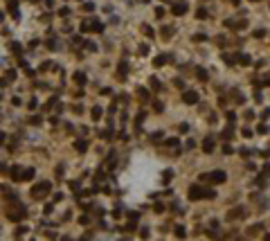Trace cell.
<instances>
[{"label": "cell", "instance_id": "6da1fadb", "mask_svg": "<svg viewBox=\"0 0 270 241\" xmlns=\"http://www.w3.org/2000/svg\"><path fill=\"white\" fill-rule=\"evenodd\" d=\"M189 200H198V198H214V189H205V187H200V185H191L187 192Z\"/></svg>", "mask_w": 270, "mask_h": 241}, {"label": "cell", "instance_id": "7a4b0ae2", "mask_svg": "<svg viewBox=\"0 0 270 241\" xmlns=\"http://www.w3.org/2000/svg\"><path fill=\"white\" fill-rule=\"evenodd\" d=\"M50 192H52V185L47 183V180H43V183L32 187V196H34V198H43V196H47Z\"/></svg>", "mask_w": 270, "mask_h": 241}, {"label": "cell", "instance_id": "3957f363", "mask_svg": "<svg viewBox=\"0 0 270 241\" xmlns=\"http://www.w3.org/2000/svg\"><path fill=\"white\" fill-rule=\"evenodd\" d=\"M203 180H207V183H212V185H219V183H225V171H212V174H203L200 176Z\"/></svg>", "mask_w": 270, "mask_h": 241}, {"label": "cell", "instance_id": "277c9868", "mask_svg": "<svg viewBox=\"0 0 270 241\" xmlns=\"http://www.w3.org/2000/svg\"><path fill=\"white\" fill-rule=\"evenodd\" d=\"M182 102L185 104H198V92H196V90H187L182 95Z\"/></svg>", "mask_w": 270, "mask_h": 241}, {"label": "cell", "instance_id": "5b68a950", "mask_svg": "<svg viewBox=\"0 0 270 241\" xmlns=\"http://www.w3.org/2000/svg\"><path fill=\"white\" fill-rule=\"evenodd\" d=\"M9 178L11 180H23V167H18V164L9 167Z\"/></svg>", "mask_w": 270, "mask_h": 241}, {"label": "cell", "instance_id": "8992f818", "mask_svg": "<svg viewBox=\"0 0 270 241\" xmlns=\"http://www.w3.org/2000/svg\"><path fill=\"white\" fill-rule=\"evenodd\" d=\"M185 11H187V5H185V2H176V5L171 7V14H176V16H182Z\"/></svg>", "mask_w": 270, "mask_h": 241}, {"label": "cell", "instance_id": "52a82bcc", "mask_svg": "<svg viewBox=\"0 0 270 241\" xmlns=\"http://www.w3.org/2000/svg\"><path fill=\"white\" fill-rule=\"evenodd\" d=\"M212 149H214V138H207L203 142V151L205 153H212Z\"/></svg>", "mask_w": 270, "mask_h": 241}, {"label": "cell", "instance_id": "ba28073f", "mask_svg": "<svg viewBox=\"0 0 270 241\" xmlns=\"http://www.w3.org/2000/svg\"><path fill=\"white\" fill-rule=\"evenodd\" d=\"M196 77H198L200 81H207V79H209V72L205 70V68H196Z\"/></svg>", "mask_w": 270, "mask_h": 241}, {"label": "cell", "instance_id": "9c48e42d", "mask_svg": "<svg viewBox=\"0 0 270 241\" xmlns=\"http://www.w3.org/2000/svg\"><path fill=\"white\" fill-rule=\"evenodd\" d=\"M126 72H128V63L122 61V63H119V81H124V79H126Z\"/></svg>", "mask_w": 270, "mask_h": 241}, {"label": "cell", "instance_id": "30bf717a", "mask_svg": "<svg viewBox=\"0 0 270 241\" xmlns=\"http://www.w3.org/2000/svg\"><path fill=\"white\" fill-rule=\"evenodd\" d=\"M86 27H88V29H92V32H102V29H104V25H102V23H99V21L86 23Z\"/></svg>", "mask_w": 270, "mask_h": 241}, {"label": "cell", "instance_id": "8fae6325", "mask_svg": "<svg viewBox=\"0 0 270 241\" xmlns=\"http://www.w3.org/2000/svg\"><path fill=\"white\" fill-rule=\"evenodd\" d=\"M34 174H36V171L29 169V167H27V169H23V180H32V178H34Z\"/></svg>", "mask_w": 270, "mask_h": 241}, {"label": "cell", "instance_id": "7c38bea8", "mask_svg": "<svg viewBox=\"0 0 270 241\" xmlns=\"http://www.w3.org/2000/svg\"><path fill=\"white\" fill-rule=\"evenodd\" d=\"M74 147H77V151H79V153H83V151L88 149V144L83 142V140H77V142H74Z\"/></svg>", "mask_w": 270, "mask_h": 241}, {"label": "cell", "instance_id": "4fadbf2b", "mask_svg": "<svg viewBox=\"0 0 270 241\" xmlns=\"http://www.w3.org/2000/svg\"><path fill=\"white\" fill-rule=\"evenodd\" d=\"M74 81L83 86V83H86V74H83V72H74Z\"/></svg>", "mask_w": 270, "mask_h": 241}, {"label": "cell", "instance_id": "5bb4252c", "mask_svg": "<svg viewBox=\"0 0 270 241\" xmlns=\"http://www.w3.org/2000/svg\"><path fill=\"white\" fill-rule=\"evenodd\" d=\"M236 61L243 63V66H250V57H248V54H239V57H236Z\"/></svg>", "mask_w": 270, "mask_h": 241}, {"label": "cell", "instance_id": "9a60e30c", "mask_svg": "<svg viewBox=\"0 0 270 241\" xmlns=\"http://www.w3.org/2000/svg\"><path fill=\"white\" fill-rule=\"evenodd\" d=\"M102 115H104V111H102L99 106H95V108H92V119H99Z\"/></svg>", "mask_w": 270, "mask_h": 241}, {"label": "cell", "instance_id": "2e32d148", "mask_svg": "<svg viewBox=\"0 0 270 241\" xmlns=\"http://www.w3.org/2000/svg\"><path fill=\"white\" fill-rule=\"evenodd\" d=\"M164 63H167V57L162 54V57H158L155 61H153V66H158V68H160V66H164Z\"/></svg>", "mask_w": 270, "mask_h": 241}, {"label": "cell", "instance_id": "e0dca14e", "mask_svg": "<svg viewBox=\"0 0 270 241\" xmlns=\"http://www.w3.org/2000/svg\"><path fill=\"white\" fill-rule=\"evenodd\" d=\"M185 234H187V230H185L182 226H178V228H176V237H180V239H185Z\"/></svg>", "mask_w": 270, "mask_h": 241}, {"label": "cell", "instance_id": "ac0fdd59", "mask_svg": "<svg viewBox=\"0 0 270 241\" xmlns=\"http://www.w3.org/2000/svg\"><path fill=\"white\" fill-rule=\"evenodd\" d=\"M5 79H7V81H9V83H11V81H14V79H16V70H9V72H7V74H5Z\"/></svg>", "mask_w": 270, "mask_h": 241}, {"label": "cell", "instance_id": "d6986e66", "mask_svg": "<svg viewBox=\"0 0 270 241\" xmlns=\"http://www.w3.org/2000/svg\"><path fill=\"white\" fill-rule=\"evenodd\" d=\"M221 135H223V140H230V138H232L234 133H232V128H225V131H223Z\"/></svg>", "mask_w": 270, "mask_h": 241}, {"label": "cell", "instance_id": "ffe728a7", "mask_svg": "<svg viewBox=\"0 0 270 241\" xmlns=\"http://www.w3.org/2000/svg\"><path fill=\"white\" fill-rule=\"evenodd\" d=\"M151 140H153V142H160V140H162V133H160V131H155V133H151Z\"/></svg>", "mask_w": 270, "mask_h": 241}, {"label": "cell", "instance_id": "44dd1931", "mask_svg": "<svg viewBox=\"0 0 270 241\" xmlns=\"http://www.w3.org/2000/svg\"><path fill=\"white\" fill-rule=\"evenodd\" d=\"M151 88H153V90H160V81L155 77H151Z\"/></svg>", "mask_w": 270, "mask_h": 241}, {"label": "cell", "instance_id": "7402d4cb", "mask_svg": "<svg viewBox=\"0 0 270 241\" xmlns=\"http://www.w3.org/2000/svg\"><path fill=\"white\" fill-rule=\"evenodd\" d=\"M11 52H14V54H21V43H11Z\"/></svg>", "mask_w": 270, "mask_h": 241}, {"label": "cell", "instance_id": "603a6c76", "mask_svg": "<svg viewBox=\"0 0 270 241\" xmlns=\"http://www.w3.org/2000/svg\"><path fill=\"white\" fill-rule=\"evenodd\" d=\"M196 16H198V18H207V9H203V7H200V9L196 11Z\"/></svg>", "mask_w": 270, "mask_h": 241}, {"label": "cell", "instance_id": "cb8c5ba5", "mask_svg": "<svg viewBox=\"0 0 270 241\" xmlns=\"http://www.w3.org/2000/svg\"><path fill=\"white\" fill-rule=\"evenodd\" d=\"M257 131H259L261 135H266V133H268V126H266V124H259V128H257Z\"/></svg>", "mask_w": 270, "mask_h": 241}, {"label": "cell", "instance_id": "d4e9b609", "mask_svg": "<svg viewBox=\"0 0 270 241\" xmlns=\"http://www.w3.org/2000/svg\"><path fill=\"white\" fill-rule=\"evenodd\" d=\"M167 147H178V138H171V140H167Z\"/></svg>", "mask_w": 270, "mask_h": 241}, {"label": "cell", "instance_id": "484cf974", "mask_svg": "<svg viewBox=\"0 0 270 241\" xmlns=\"http://www.w3.org/2000/svg\"><path fill=\"white\" fill-rule=\"evenodd\" d=\"M223 153H225V156L232 153V147H230V144H223Z\"/></svg>", "mask_w": 270, "mask_h": 241}, {"label": "cell", "instance_id": "4316f807", "mask_svg": "<svg viewBox=\"0 0 270 241\" xmlns=\"http://www.w3.org/2000/svg\"><path fill=\"white\" fill-rule=\"evenodd\" d=\"M138 92H140V97H142V99H146V97H149V92H146V90H144V88H140V90H138Z\"/></svg>", "mask_w": 270, "mask_h": 241}, {"label": "cell", "instance_id": "83f0119b", "mask_svg": "<svg viewBox=\"0 0 270 241\" xmlns=\"http://www.w3.org/2000/svg\"><path fill=\"white\" fill-rule=\"evenodd\" d=\"M83 9H86V11H92V9H95V5H92V2H86V5H83Z\"/></svg>", "mask_w": 270, "mask_h": 241}, {"label": "cell", "instance_id": "f1b7e54d", "mask_svg": "<svg viewBox=\"0 0 270 241\" xmlns=\"http://www.w3.org/2000/svg\"><path fill=\"white\" fill-rule=\"evenodd\" d=\"M205 38H207L205 34H196V36H194V41H205Z\"/></svg>", "mask_w": 270, "mask_h": 241}, {"label": "cell", "instance_id": "f546056e", "mask_svg": "<svg viewBox=\"0 0 270 241\" xmlns=\"http://www.w3.org/2000/svg\"><path fill=\"white\" fill-rule=\"evenodd\" d=\"M225 115H227V122H234V117H236V115L232 113V111H230V113H225Z\"/></svg>", "mask_w": 270, "mask_h": 241}, {"label": "cell", "instance_id": "4dcf8cb0", "mask_svg": "<svg viewBox=\"0 0 270 241\" xmlns=\"http://www.w3.org/2000/svg\"><path fill=\"white\" fill-rule=\"evenodd\" d=\"M243 138H252V131H250V128H243Z\"/></svg>", "mask_w": 270, "mask_h": 241}, {"label": "cell", "instance_id": "1f68e13d", "mask_svg": "<svg viewBox=\"0 0 270 241\" xmlns=\"http://www.w3.org/2000/svg\"><path fill=\"white\" fill-rule=\"evenodd\" d=\"M142 29H144V34H146V36H153V29H151V27H142Z\"/></svg>", "mask_w": 270, "mask_h": 241}, {"label": "cell", "instance_id": "d6a6232c", "mask_svg": "<svg viewBox=\"0 0 270 241\" xmlns=\"http://www.w3.org/2000/svg\"><path fill=\"white\" fill-rule=\"evenodd\" d=\"M239 153H241V156H243V158H248V156H250V149H241V151H239Z\"/></svg>", "mask_w": 270, "mask_h": 241}, {"label": "cell", "instance_id": "836d02e7", "mask_svg": "<svg viewBox=\"0 0 270 241\" xmlns=\"http://www.w3.org/2000/svg\"><path fill=\"white\" fill-rule=\"evenodd\" d=\"M0 142H5V133L2 131H0Z\"/></svg>", "mask_w": 270, "mask_h": 241}, {"label": "cell", "instance_id": "e575fe53", "mask_svg": "<svg viewBox=\"0 0 270 241\" xmlns=\"http://www.w3.org/2000/svg\"><path fill=\"white\" fill-rule=\"evenodd\" d=\"M230 2H234V5H236V2H239V0H230Z\"/></svg>", "mask_w": 270, "mask_h": 241}, {"label": "cell", "instance_id": "d590c367", "mask_svg": "<svg viewBox=\"0 0 270 241\" xmlns=\"http://www.w3.org/2000/svg\"><path fill=\"white\" fill-rule=\"evenodd\" d=\"M61 241H70V239H61Z\"/></svg>", "mask_w": 270, "mask_h": 241}]
</instances>
